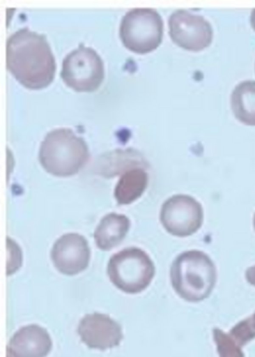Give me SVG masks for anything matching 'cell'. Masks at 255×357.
Returning a JSON list of instances; mask_svg holds the SVG:
<instances>
[{"label": "cell", "instance_id": "cell-1", "mask_svg": "<svg viewBox=\"0 0 255 357\" xmlns=\"http://www.w3.org/2000/svg\"><path fill=\"white\" fill-rule=\"evenodd\" d=\"M6 67L24 86L40 89L53 81L55 58L44 34L24 27L6 41Z\"/></svg>", "mask_w": 255, "mask_h": 357}, {"label": "cell", "instance_id": "cell-2", "mask_svg": "<svg viewBox=\"0 0 255 357\" xmlns=\"http://www.w3.org/2000/svg\"><path fill=\"white\" fill-rule=\"evenodd\" d=\"M38 158L46 172L59 177L78 173L89 158L87 144L68 128L53 129L41 142Z\"/></svg>", "mask_w": 255, "mask_h": 357}, {"label": "cell", "instance_id": "cell-3", "mask_svg": "<svg viewBox=\"0 0 255 357\" xmlns=\"http://www.w3.org/2000/svg\"><path fill=\"white\" fill-rule=\"evenodd\" d=\"M171 284L184 300L197 302L212 292L217 280L213 261L204 252L189 250L179 255L170 271Z\"/></svg>", "mask_w": 255, "mask_h": 357}, {"label": "cell", "instance_id": "cell-4", "mask_svg": "<svg viewBox=\"0 0 255 357\" xmlns=\"http://www.w3.org/2000/svg\"><path fill=\"white\" fill-rule=\"evenodd\" d=\"M110 281L127 294H138L146 289L155 275L150 257L138 248H128L114 255L107 266Z\"/></svg>", "mask_w": 255, "mask_h": 357}, {"label": "cell", "instance_id": "cell-5", "mask_svg": "<svg viewBox=\"0 0 255 357\" xmlns=\"http://www.w3.org/2000/svg\"><path fill=\"white\" fill-rule=\"evenodd\" d=\"M163 20L158 12L151 8H134L123 17L119 36L123 45L137 54L155 50L162 43Z\"/></svg>", "mask_w": 255, "mask_h": 357}, {"label": "cell", "instance_id": "cell-6", "mask_svg": "<svg viewBox=\"0 0 255 357\" xmlns=\"http://www.w3.org/2000/svg\"><path fill=\"white\" fill-rule=\"evenodd\" d=\"M105 77L104 63L96 51L84 44L63 59L61 77L64 83L79 92L97 90Z\"/></svg>", "mask_w": 255, "mask_h": 357}, {"label": "cell", "instance_id": "cell-7", "mask_svg": "<svg viewBox=\"0 0 255 357\" xmlns=\"http://www.w3.org/2000/svg\"><path fill=\"white\" fill-rule=\"evenodd\" d=\"M203 213L201 204L186 195H176L162 204L160 219L171 234L185 237L195 233L201 226Z\"/></svg>", "mask_w": 255, "mask_h": 357}, {"label": "cell", "instance_id": "cell-8", "mask_svg": "<svg viewBox=\"0 0 255 357\" xmlns=\"http://www.w3.org/2000/svg\"><path fill=\"white\" fill-rule=\"evenodd\" d=\"M168 25L171 40L186 50L198 52L208 47L212 42V26L201 15L179 9L170 15Z\"/></svg>", "mask_w": 255, "mask_h": 357}, {"label": "cell", "instance_id": "cell-9", "mask_svg": "<svg viewBox=\"0 0 255 357\" xmlns=\"http://www.w3.org/2000/svg\"><path fill=\"white\" fill-rule=\"evenodd\" d=\"M51 258L60 273L74 275L87 268L91 258V250L83 236L68 233L56 241L51 251Z\"/></svg>", "mask_w": 255, "mask_h": 357}, {"label": "cell", "instance_id": "cell-10", "mask_svg": "<svg viewBox=\"0 0 255 357\" xmlns=\"http://www.w3.org/2000/svg\"><path fill=\"white\" fill-rule=\"evenodd\" d=\"M77 333L89 348L102 351L118 346L123 338L121 325L109 315L99 312L83 317Z\"/></svg>", "mask_w": 255, "mask_h": 357}, {"label": "cell", "instance_id": "cell-11", "mask_svg": "<svg viewBox=\"0 0 255 357\" xmlns=\"http://www.w3.org/2000/svg\"><path fill=\"white\" fill-rule=\"evenodd\" d=\"M52 348L47 331L36 324L20 328L12 336L6 357H46Z\"/></svg>", "mask_w": 255, "mask_h": 357}, {"label": "cell", "instance_id": "cell-12", "mask_svg": "<svg viewBox=\"0 0 255 357\" xmlns=\"http://www.w3.org/2000/svg\"><path fill=\"white\" fill-rule=\"evenodd\" d=\"M130 221L123 214L111 213L104 216L94 232V240L98 248L109 250L119 245L125 237Z\"/></svg>", "mask_w": 255, "mask_h": 357}, {"label": "cell", "instance_id": "cell-13", "mask_svg": "<svg viewBox=\"0 0 255 357\" xmlns=\"http://www.w3.org/2000/svg\"><path fill=\"white\" fill-rule=\"evenodd\" d=\"M144 166L132 167L121 176L115 190L114 197L119 204H129L139 198L148 185V174Z\"/></svg>", "mask_w": 255, "mask_h": 357}, {"label": "cell", "instance_id": "cell-14", "mask_svg": "<svg viewBox=\"0 0 255 357\" xmlns=\"http://www.w3.org/2000/svg\"><path fill=\"white\" fill-rule=\"evenodd\" d=\"M231 107L239 121L255 126V80H245L235 86L231 95Z\"/></svg>", "mask_w": 255, "mask_h": 357}, {"label": "cell", "instance_id": "cell-15", "mask_svg": "<svg viewBox=\"0 0 255 357\" xmlns=\"http://www.w3.org/2000/svg\"><path fill=\"white\" fill-rule=\"evenodd\" d=\"M212 333L219 357H245L242 347L231 338L229 333L217 328H213Z\"/></svg>", "mask_w": 255, "mask_h": 357}, {"label": "cell", "instance_id": "cell-16", "mask_svg": "<svg viewBox=\"0 0 255 357\" xmlns=\"http://www.w3.org/2000/svg\"><path fill=\"white\" fill-rule=\"evenodd\" d=\"M228 333L241 347L255 338V312L235 324Z\"/></svg>", "mask_w": 255, "mask_h": 357}, {"label": "cell", "instance_id": "cell-17", "mask_svg": "<svg viewBox=\"0 0 255 357\" xmlns=\"http://www.w3.org/2000/svg\"><path fill=\"white\" fill-rule=\"evenodd\" d=\"M7 275L15 273L22 264V252L18 245L10 238H7Z\"/></svg>", "mask_w": 255, "mask_h": 357}, {"label": "cell", "instance_id": "cell-18", "mask_svg": "<svg viewBox=\"0 0 255 357\" xmlns=\"http://www.w3.org/2000/svg\"><path fill=\"white\" fill-rule=\"evenodd\" d=\"M245 278L249 284L255 287V266H250L246 270Z\"/></svg>", "mask_w": 255, "mask_h": 357}, {"label": "cell", "instance_id": "cell-19", "mask_svg": "<svg viewBox=\"0 0 255 357\" xmlns=\"http://www.w3.org/2000/svg\"><path fill=\"white\" fill-rule=\"evenodd\" d=\"M250 23L252 28L255 30V8H254L251 13Z\"/></svg>", "mask_w": 255, "mask_h": 357}, {"label": "cell", "instance_id": "cell-20", "mask_svg": "<svg viewBox=\"0 0 255 357\" xmlns=\"http://www.w3.org/2000/svg\"><path fill=\"white\" fill-rule=\"evenodd\" d=\"M253 226H254V228L255 229V213H254V217H253Z\"/></svg>", "mask_w": 255, "mask_h": 357}]
</instances>
